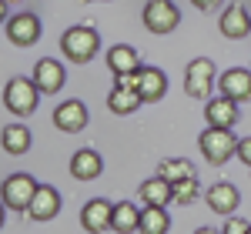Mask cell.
<instances>
[{
  "instance_id": "cell-1",
  "label": "cell",
  "mask_w": 251,
  "mask_h": 234,
  "mask_svg": "<svg viewBox=\"0 0 251 234\" xmlns=\"http://www.w3.org/2000/svg\"><path fill=\"white\" fill-rule=\"evenodd\" d=\"M60 50L71 64H91L100 50V37H97L94 27H71L64 37H60Z\"/></svg>"
},
{
  "instance_id": "cell-2",
  "label": "cell",
  "mask_w": 251,
  "mask_h": 234,
  "mask_svg": "<svg viewBox=\"0 0 251 234\" xmlns=\"http://www.w3.org/2000/svg\"><path fill=\"white\" fill-rule=\"evenodd\" d=\"M37 104H40V91L30 77H10L7 80V87H3V107L10 114L27 117V114L37 111Z\"/></svg>"
},
{
  "instance_id": "cell-3",
  "label": "cell",
  "mask_w": 251,
  "mask_h": 234,
  "mask_svg": "<svg viewBox=\"0 0 251 234\" xmlns=\"http://www.w3.org/2000/svg\"><path fill=\"white\" fill-rule=\"evenodd\" d=\"M198 147H201V154H204L208 164L221 167L225 161L234 157V151H238V137H234V131H228V127H208V131L201 134V140H198Z\"/></svg>"
},
{
  "instance_id": "cell-4",
  "label": "cell",
  "mask_w": 251,
  "mask_h": 234,
  "mask_svg": "<svg viewBox=\"0 0 251 234\" xmlns=\"http://www.w3.org/2000/svg\"><path fill=\"white\" fill-rule=\"evenodd\" d=\"M37 187H40L37 177L17 171V174H10L3 184H0V201H3L10 211H24V214H27V208H30V201H34V194H37Z\"/></svg>"
},
{
  "instance_id": "cell-5",
  "label": "cell",
  "mask_w": 251,
  "mask_h": 234,
  "mask_svg": "<svg viewBox=\"0 0 251 234\" xmlns=\"http://www.w3.org/2000/svg\"><path fill=\"white\" fill-rule=\"evenodd\" d=\"M214 91V64L208 57H198L184 67V94L191 100H208Z\"/></svg>"
},
{
  "instance_id": "cell-6",
  "label": "cell",
  "mask_w": 251,
  "mask_h": 234,
  "mask_svg": "<svg viewBox=\"0 0 251 234\" xmlns=\"http://www.w3.org/2000/svg\"><path fill=\"white\" fill-rule=\"evenodd\" d=\"M141 20H144V27H148L151 34L164 37V34H171L174 27L181 23V10L174 7V0H148Z\"/></svg>"
},
{
  "instance_id": "cell-7",
  "label": "cell",
  "mask_w": 251,
  "mask_h": 234,
  "mask_svg": "<svg viewBox=\"0 0 251 234\" xmlns=\"http://www.w3.org/2000/svg\"><path fill=\"white\" fill-rule=\"evenodd\" d=\"M44 34V27H40V17L37 14H14V17L7 20V40L14 44V47H34Z\"/></svg>"
},
{
  "instance_id": "cell-8",
  "label": "cell",
  "mask_w": 251,
  "mask_h": 234,
  "mask_svg": "<svg viewBox=\"0 0 251 234\" xmlns=\"http://www.w3.org/2000/svg\"><path fill=\"white\" fill-rule=\"evenodd\" d=\"M111 217H114V204L104 201V197H91L80 208V228L87 234H104L111 231Z\"/></svg>"
},
{
  "instance_id": "cell-9",
  "label": "cell",
  "mask_w": 251,
  "mask_h": 234,
  "mask_svg": "<svg viewBox=\"0 0 251 234\" xmlns=\"http://www.w3.org/2000/svg\"><path fill=\"white\" fill-rule=\"evenodd\" d=\"M30 80L37 84L40 94H57L60 87H64V80H67V70H64V64L57 57H40L34 64V74Z\"/></svg>"
},
{
  "instance_id": "cell-10",
  "label": "cell",
  "mask_w": 251,
  "mask_h": 234,
  "mask_svg": "<svg viewBox=\"0 0 251 234\" xmlns=\"http://www.w3.org/2000/svg\"><path fill=\"white\" fill-rule=\"evenodd\" d=\"M218 91H221V97L234 100V104L251 100V67H231V70H225L218 77Z\"/></svg>"
},
{
  "instance_id": "cell-11",
  "label": "cell",
  "mask_w": 251,
  "mask_h": 234,
  "mask_svg": "<svg viewBox=\"0 0 251 234\" xmlns=\"http://www.w3.org/2000/svg\"><path fill=\"white\" fill-rule=\"evenodd\" d=\"M134 91L141 94L144 104H151V100H161L168 94V74L161 70V67H141L134 74Z\"/></svg>"
},
{
  "instance_id": "cell-12",
  "label": "cell",
  "mask_w": 251,
  "mask_h": 234,
  "mask_svg": "<svg viewBox=\"0 0 251 234\" xmlns=\"http://www.w3.org/2000/svg\"><path fill=\"white\" fill-rule=\"evenodd\" d=\"M218 27L228 40H245L251 34V14L245 10V3H228L225 14L218 17Z\"/></svg>"
},
{
  "instance_id": "cell-13",
  "label": "cell",
  "mask_w": 251,
  "mask_h": 234,
  "mask_svg": "<svg viewBox=\"0 0 251 234\" xmlns=\"http://www.w3.org/2000/svg\"><path fill=\"white\" fill-rule=\"evenodd\" d=\"M204 201H208V208H211L214 214L231 217L234 208H238V201H241V194H238V187H234V184L218 181V184H211V187L204 191Z\"/></svg>"
},
{
  "instance_id": "cell-14",
  "label": "cell",
  "mask_w": 251,
  "mask_h": 234,
  "mask_svg": "<svg viewBox=\"0 0 251 234\" xmlns=\"http://www.w3.org/2000/svg\"><path fill=\"white\" fill-rule=\"evenodd\" d=\"M54 124H57L64 134L84 131V127H87V107H84V100H64V104H57Z\"/></svg>"
},
{
  "instance_id": "cell-15",
  "label": "cell",
  "mask_w": 251,
  "mask_h": 234,
  "mask_svg": "<svg viewBox=\"0 0 251 234\" xmlns=\"http://www.w3.org/2000/svg\"><path fill=\"white\" fill-rule=\"evenodd\" d=\"M67 171H71L74 181H94V177H100V171H104V157L97 154V151H91V147H80V151H74Z\"/></svg>"
},
{
  "instance_id": "cell-16",
  "label": "cell",
  "mask_w": 251,
  "mask_h": 234,
  "mask_svg": "<svg viewBox=\"0 0 251 234\" xmlns=\"http://www.w3.org/2000/svg\"><path fill=\"white\" fill-rule=\"evenodd\" d=\"M27 214L34 217V221H54L60 214V194L57 187H50V184H40L34 201H30V208H27Z\"/></svg>"
},
{
  "instance_id": "cell-17",
  "label": "cell",
  "mask_w": 251,
  "mask_h": 234,
  "mask_svg": "<svg viewBox=\"0 0 251 234\" xmlns=\"http://www.w3.org/2000/svg\"><path fill=\"white\" fill-rule=\"evenodd\" d=\"M204 120H208V127H228L231 131L234 124H238V104L228 97H214L204 104Z\"/></svg>"
},
{
  "instance_id": "cell-18",
  "label": "cell",
  "mask_w": 251,
  "mask_h": 234,
  "mask_svg": "<svg viewBox=\"0 0 251 234\" xmlns=\"http://www.w3.org/2000/svg\"><path fill=\"white\" fill-rule=\"evenodd\" d=\"M137 194H141V201H144V208H168L174 201V187L164 181V177H148L141 187H137Z\"/></svg>"
},
{
  "instance_id": "cell-19",
  "label": "cell",
  "mask_w": 251,
  "mask_h": 234,
  "mask_svg": "<svg viewBox=\"0 0 251 234\" xmlns=\"http://www.w3.org/2000/svg\"><path fill=\"white\" fill-rule=\"evenodd\" d=\"M30 144H34V137H30V127H24V124H7V127L0 131V147L10 157L27 154Z\"/></svg>"
},
{
  "instance_id": "cell-20",
  "label": "cell",
  "mask_w": 251,
  "mask_h": 234,
  "mask_svg": "<svg viewBox=\"0 0 251 234\" xmlns=\"http://www.w3.org/2000/svg\"><path fill=\"white\" fill-rule=\"evenodd\" d=\"M107 67H111V74L121 77V74H137L141 70V60H137V50L131 44H117L107 50Z\"/></svg>"
},
{
  "instance_id": "cell-21",
  "label": "cell",
  "mask_w": 251,
  "mask_h": 234,
  "mask_svg": "<svg viewBox=\"0 0 251 234\" xmlns=\"http://www.w3.org/2000/svg\"><path fill=\"white\" fill-rule=\"evenodd\" d=\"M141 228V211L134 201H117L114 217H111V231L114 234H134Z\"/></svg>"
},
{
  "instance_id": "cell-22",
  "label": "cell",
  "mask_w": 251,
  "mask_h": 234,
  "mask_svg": "<svg viewBox=\"0 0 251 234\" xmlns=\"http://www.w3.org/2000/svg\"><path fill=\"white\" fill-rule=\"evenodd\" d=\"M141 104H144V100H141V94H137L134 87H111V94H107V111L117 114V117L134 114Z\"/></svg>"
},
{
  "instance_id": "cell-23",
  "label": "cell",
  "mask_w": 251,
  "mask_h": 234,
  "mask_svg": "<svg viewBox=\"0 0 251 234\" xmlns=\"http://www.w3.org/2000/svg\"><path fill=\"white\" fill-rule=\"evenodd\" d=\"M157 177H164L168 184H177V181H188V177H198L191 161H184V157H168V161H161L157 164Z\"/></svg>"
},
{
  "instance_id": "cell-24",
  "label": "cell",
  "mask_w": 251,
  "mask_h": 234,
  "mask_svg": "<svg viewBox=\"0 0 251 234\" xmlns=\"http://www.w3.org/2000/svg\"><path fill=\"white\" fill-rule=\"evenodd\" d=\"M171 231V214L164 208H144L141 211V228L137 234H168Z\"/></svg>"
},
{
  "instance_id": "cell-25",
  "label": "cell",
  "mask_w": 251,
  "mask_h": 234,
  "mask_svg": "<svg viewBox=\"0 0 251 234\" xmlns=\"http://www.w3.org/2000/svg\"><path fill=\"white\" fill-rule=\"evenodd\" d=\"M174 187V204H194L198 201V194H201V184H198V177H188V181H177V184H171Z\"/></svg>"
},
{
  "instance_id": "cell-26",
  "label": "cell",
  "mask_w": 251,
  "mask_h": 234,
  "mask_svg": "<svg viewBox=\"0 0 251 234\" xmlns=\"http://www.w3.org/2000/svg\"><path fill=\"white\" fill-rule=\"evenodd\" d=\"M221 234H248V221H241V217H228L225 221V228H221Z\"/></svg>"
},
{
  "instance_id": "cell-27",
  "label": "cell",
  "mask_w": 251,
  "mask_h": 234,
  "mask_svg": "<svg viewBox=\"0 0 251 234\" xmlns=\"http://www.w3.org/2000/svg\"><path fill=\"white\" fill-rule=\"evenodd\" d=\"M234 157H238L245 167H251V137H241V140H238V151H234Z\"/></svg>"
},
{
  "instance_id": "cell-28",
  "label": "cell",
  "mask_w": 251,
  "mask_h": 234,
  "mask_svg": "<svg viewBox=\"0 0 251 234\" xmlns=\"http://www.w3.org/2000/svg\"><path fill=\"white\" fill-rule=\"evenodd\" d=\"M114 87H134V74H121V77H114Z\"/></svg>"
},
{
  "instance_id": "cell-29",
  "label": "cell",
  "mask_w": 251,
  "mask_h": 234,
  "mask_svg": "<svg viewBox=\"0 0 251 234\" xmlns=\"http://www.w3.org/2000/svg\"><path fill=\"white\" fill-rule=\"evenodd\" d=\"M191 3L198 7V10H214V7H218L221 0H191Z\"/></svg>"
},
{
  "instance_id": "cell-30",
  "label": "cell",
  "mask_w": 251,
  "mask_h": 234,
  "mask_svg": "<svg viewBox=\"0 0 251 234\" xmlns=\"http://www.w3.org/2000/svg\"><path fill=\"white\" fill-rule=\"evenodd\" d=\"M7 7H10V3H7V0H0V23H3V20H10V14H7Z\"/></svg>"
},
{
  "instance_id": "cell-31",
  "label": "cell",
  "mask_w": 251,
  "mask_h": 234,
  "mask_svg": "<svg viewBox=\"0 0 251 234\" xmlns=\"http://www.w3.org/2000/svg\"><path fill=\"white\" fill-rule=\"evenodd\" d=\"M3 221H7V204L0 201V228H3Z\"/></svg>"
},
{
  "instance_id": "cell-32",
  "label": "cell",
  "mask_w": 251,
  "mask_h": 234,
  "mask_svg": "<svg viewBox=\"0 0 251 234\" xmlns=\"http://www.w3.org/2000/svg\"><path fill=\"white\" fill-rule=\"evenodd\" d=\"M194 234H221V231H214V228H198Z\"/></svg>"
},
{
  "instance_id": "cell-33",
  "label": "cell",
  "mask_w": 251,
  "mask_h": 234,
  "mask_svg": "<svg viewBox=\"0 0 251 234\" xmlns=\"http://www.w3.org/2000/svg\"><path fill=\"white\" fill-rule=\"evenodd\" d=\"M80 3H97V0H80Z\"/></svg>"
},
{
  "instance_id": "cell-34",
  "label": "cell",
  "mask_w": 251,
  "mask_h": 234,
  "mask_svg": "<svg viewBox=\"0 0 251 234\" xmlns=\"http://www.w3.org/2000/svg\"><path fill=\"white\" fill-rule=\"evenodd\" d=\"M7 3H20V0H7Z\"/></svg>"
},
{
  "instance_id": "cell-35",
  "label": "cell",
  "mask_w": 251,
  "mask_h": 234,
  "mask_svg": "<svg viewBox=\"0 0 251 234\" xmlns=\"http://www.w3.org/2000/svg\"><path fill=\"white\" fill-rule=\"evenodd\" d=\"M248 234H251V224H248Z\"/></svg>"
}]
</instances>
